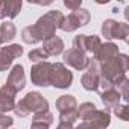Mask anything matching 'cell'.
Returning <instances> with one entry per match:
<instances>
[{"mask_svg":"<svg viewBox=\"0 0 129 129\" xmlns=\"http://www.w3.org/2000/svg\"><path fill=\"white\" fill-rule=\"evenodd\" d=\"M129 67V58L124 53H118L117 58L100 64V78L117 87L126 79V72Z\"/></svg>","mask_w":129,"mask_h":129,"instance_id":"cell-1","label":"cell"},{"mask_svg":"<svg viewBox=\"0 0 129 129\" xmlns=\"http://www.w3.org/2000/svg\"><path fill=\"white\" fill-rule=\"evenodd\" d=\"M40 111H49V102L47 99L43 97L41 93L38 91H30L27 93L20 102L15 103L14 112L18 117H27L30 112H40Z\"/></svg>","mask_w":129,"mask_h":129,"instance_id":"cell-2","label":"cell"},{"mask_svg":"<svg viewBox=\"0 0 129 129\" xmlns=\"http://www.w3.org/2000/svg\"><path fill=\"white\" fill-rule=\"evenodd\" d=\"M62 20H64L62 12L58 11V9H53V11L46 12L43 17H40L34 26H35L38 35L41 37V40L44 41V40L52 38V37L56 35V29H59Z\"/></svg>","mask_w":129,"mask_h":129,"instance_id":"cell-3","label":"cell"},{"mask_svg":"<svg viewBox=\"0 0 129 129\" xmlns=\"http://www.w3.org/2000/svg\"><path fill=\"white\" fill-rule=\"evenodd\" d=\"M78 115L87 121V123H91L94 126H97L99 129H106L111 123V115H109V111H100L96 108L94 103L91 102H85L82 103L79 108H78Z\"/></svg>","mask_w":129,"mask_h":129,"instance_id":"cell-4","label":"cell"},{"mask_svg":"<svg viewBox=\"0 0 129 129\" xmlns=\"http://www.w3.org/2000/svg\"><path fill=\"white\" fill-rule=\"evenodd\" d=\"M56 109L59 111V121H66V123H75L79 115H78V102L73 96L70 94H64L58 97L56 100Z\"/></svg>","mask_w":129,"mask_h":129,"instance_id":"cell-5","label":"cell"},{"mask_svg":"<svg viewBox=\"0 0 129 129\" xmlns=\"http://www.w3.org/2000/svg\"><path fill=\"white\" fill-rule=\"evenodd\" d=\"M73 82V73L62 62H52L49 84L55 88H69Z\"/></svg>","mask_w":129,"mask_h":129,"instance_id":"cell-6","label":"cell"},{"mask_svg":"<svg viewBox=\"0 0 129 129\" xmlns=\"http://www.w3.org/2000/svg\"><path fill=\"white\" fill-rule=\"evenodd\" d=\"M102 35L106 40H121L124 43H127V37H129V24L126 23H120L115 20H105L102 23Z\"/></svg>","mask_w":129,"mask_h":129,"instance_id":"cell-7","label":"cell"},{"mask_svg":"<svg viewBox=\"0 0 129 129\" xmlns=\"http://www.w3.org/2000/svg\"><path fill=\"white\" fill-rule=\"evenodd\" d=\"M90 11L88 9H84V8H79L78 11L72 12L70 15L64 17L59 29H62L64 32H75L76 29L82 27V26H87L90 23Z\"/></svg>","mask_w":129,"mask_h":129,"instance_id":"cell-8","label":"cell"},{"mask_svg":"<svg viewBox=\"0 0 129 129\" xmlns=\"http://www.w3.org/2000/svg\"><path fill=\"white\" fill-rule=\"evenodd\" d=\"M81 84L87 91H97L100 84V64L96 59H91L87 72L81 78Z\"/></svg>","mask_w":129,"mask_h":129,"instance_id":"cell-9","label":"cell"},{"mask_svg":"<svg viewBox=\"0 0 129 129\" xmlns=\"http://www.w3.org/2000/svg\"><path fill=\"white\" fill-rule=\"evenodd\" d=\"M50 69L52 62H38L30 67V81L37 87H49V78H50Z\"/></svg>","mask_w":129,"mask_h":129,"instance_id":"cell-10","label":"cell"},{"mask_svg":"<svg viewBox=\"0 0 129 129\" xmlns=\"http://www.w3.org/2000/svg\"><path fill=\"white\" fill-rule=\"evenodd\" d=\"M90 56L84 52H79L76 49H69L64 52V62L67 64V66L73 67L75 70H85L88 67V64H90Z\"/></svg>","mask_w":129,"mask_h":129,"instance_id":"cell-11","label":"cell"},{"mask_svg":"<svg viewBox=\"0 0 129 129\" xmlns=\"http://www.w3.org/2000/svg\"><path fill=\"white\" fill-rule=\"evenodd\" d=\"M23 55V47L20 44H9L0 49V72H5L11 67L14 59Z\"/></svg>","mask_w":129,"mask_h":129,"instance_id":"cell-12","label":"cell"},{"mask_svg":"<svg viewBox=\"0 0 129 129\" xmlns=\"http://www.w3.org/2000/svg\"><path fill=\"white\" fill-rule=\"evenodd\" d=\"M11 90H14L15 93L21 91L24 87H26V76H24V67L21 64H17V66L12 67V70L9 72L8 75V79H6V84Z\"/></svg>","mask_w":129,"mask_h":129,"instance_id":"cell-13","label":"cell"},{"mask_svg":"<svg viewBox=\"0 0 129 129\" xmlns=\"http://www.w3.org/2000/svg\"><path fill=\"white\" fill-rule=\"evenodd\" d=\"M15 91L11 90L8 85H3L0 88V114H5L9 111H14L15 106Z\"/></svg>","mask_w":129,"mask_h":129,"instance_id":"cell-14","label":"cell"},{"mask_svg":"<svg viewBox=\"0 0 129 129\" xmlns=\"http://www.w3.org/2000/svg\"><path fill=\"white\" fill-rule=\"evenodd\" d=\"M118 53H120V50H118L117 44H114V43H105V44L100 46L99 52L94 55L93 59H96L99 64H103V62H106V61H111V59L117 58Z\"/></svg>","mask_w":129,"mask_h":129,"instance_id":"cell-15","label":"cell"},{"mask_svg":"<svg viewBox=\"0 0 129 129\" xmlns=\"http://www.w3.org/2000/svg\"><path fill=\"white\" fill-rule=\"evenodd\" d=\"M41 49L44 50V53H46L47 56H58V55H61V53L64 52V41H62L61 37L55 35V37H52V38L44 40Z\"/></svg>","mask_w":129,"mask_h":129,"instance_id":"cell-16","label":"cell"},{"mask_svg":"<svg viewBox=\"0 0 129 129\" xmlns=\"http://www.w3.org/2000/svg\"><path fill=\"white\" fill-rule=\"evenodd\" d=\"M53 123V115L50 111H40L34 114L30 129H49Z\"/></svg>","mask_w":129,"mask_h":129,"instance_id":"cell-17","label":"cell"},{"mask_svg":"<svg viewBox=\"0 0 129 129\" xmlns=\"http://www.w3.org/2000/svg\"><path fill=\"white\" fill-rule=\"evenodd\" d=\"M100 99H102V103L105 106V111H108V109H114L115 106H118L121 97H120V93L117 91V88H112V90L102 91Z\"/></svg>","mask_w":129,"mask_h":129,"instance_id":"cell-18","label":"cell"},{"mask_svg":"<svg viewBox=\"0 0 129 129\" xmlns=\"http://www.w3.org/2000/svg\"><path fill=\"white\" fill-rule=\"evenodd\" d=\"M17 35V27L12 21H3L0 24V38L2 43H9L15 38Z\"/></svg>","mask_w":129,"mask_h":129,"instance_id":"cell-19","label":"cell"},{"mask_svg":"<svg viewBox=\"0 0 129 129\" xmlns=\"http://www.w3.org/2000/svg\"><path fill=\"white\" fill-rule=\"evenodd\" d=\"M21 38H23V41H24L26 44H37V43L43 41L41 37L38 35V32H37V29H35L34 24H32V26H27V27L23 29V32H21Z\"/></svg>","mask_w":129,"mask_h":129,"instance_id":"cell-20","label":"cell"},{"mask_svg":"<svg viewBox=\"0 0 129 129\" xmlns=\"http://www.w3.org/2000/svg\"><path fill=\"white\" fill-rule=\"evenodd\" d=\"M102 40L97 35H85V53L90 52L93 55H96L102 46Z\"/></svg>","mask_w":129,"mask_h":129,"instance_id":"cell-21","label":"cell"},{"mask_svg":"<svg viewBox=\"0 0 129 129\" xmlns=\"http://www.w3.org/2000/svg\"><path fill=\"white\" fill-rule=\"evenodd\" d=\"M29 59L34 61L35 64H38V62H46L49 59V56L44 53L43 49H34V50L29 52Z\"/></svg>","mask_w":129,"mask_h":129,"instance_id":"cell-22","label":"cell"},{"mask_svg":"<svg viewBox=\"0 0 129 129\" xmlns=\"http://www.w3.org/2000/svg\"><path fill=\"white\" fill-rule=\"evenodd\" d=\"M115 88H117V91L120 93V97L127 102V100H129V79L126 78V79H124L123 82H120Z\"/></svg>","mask_w":129,"mask_h":129,"instance_id":"cell-23","label":"cell"},{"mask_svg":"<svg viewBox=\"0 0 129 129\" xmlns=\"http://www.w3.org/2000/svg\"><path fill=\"white\" fill-rule=\"evenodd\" d=\"M114 114L118 117V118H121V120H129V106L127 105H118V106H115L114 108Z\"/></svg>","mask_w":129,"mask_h":129,"instance_id":"cell-24","label":"cell"},{"mask_svg":"<svg viewBox=\"0 0 129 129\" xmlns=\"http://www.w3.org/2000/svg\"><path fill=\"white\" fill-rule=\"evenodd\" d=\"M14 124V118L5 114H0V129H9Z\"/></svg>","mask_w":129,"mask_h":129,"instance_id":"cell-25","label":"cell"},{"mask_svg":"<svg viewBox=\"0 0 129 129\" xmlns=\"http://www.w3.org/2000/svg\"><path fill=\"white\" fill-rule=\"evenodd\" d=\"M81 5H82V0H64V6L66 8H69V9H72L73 12L75 11H78L79 8H81Z\"/></svg>","mask_w":129,"mask_h":129,"instance_id":"cell-26","label":"cell"},{"mask_svg":"<svg viewBox=\"0 0 129 129\" xmlns=\"http://www.w3.org/2000/svg\"><path fill=\"white\" fill-rule=\"evenodd\" d=\"M8 18V9H6V0L0 2V20Z\"/></svg>","mask_w":129,"mask_h":129,"instance_id":"cell-27","label":"cell"},{"mask_svg":"<svg viewBox=\"0 0 129 129\" xmlns=\"http://www.w3.org/2000/svg\"><path fill=\"white\" fill-rule=\"evenodd\" d=\"M76 129H99L97 126H94V124H91V123H87V121H82Z\"/></svg>","mask_w":129,"mask_h":129,"instance_id":"cell-28","label":"cell"},{"mask_svg":"<svg viewBox=\"0 0 129 129\" xmlns=\"http://www.w3.org/2000/svg\"><path fill=\"white\" fill-rule=\"evenodd\" d=\"M56 129H75V127H73V124H72V123L59 121V124H58V127H56Z\"/></svg>","mask_w":129,"mask_h":129,"instance_id":"cell-29","label":"cell"},{"mask_svg":"<svg viewBox=\"0 0 129 129\" xmlns=\"http://www.w3.org/2000/svg\"><path fill=\"white\" fill-rule=\"evenodd\" d=\"M0 46H2V38H0Z\"/></svg>","mask_w":129,"mask_h":129,"instance_id":"cell-30","label":"cell"}]
</instances>
